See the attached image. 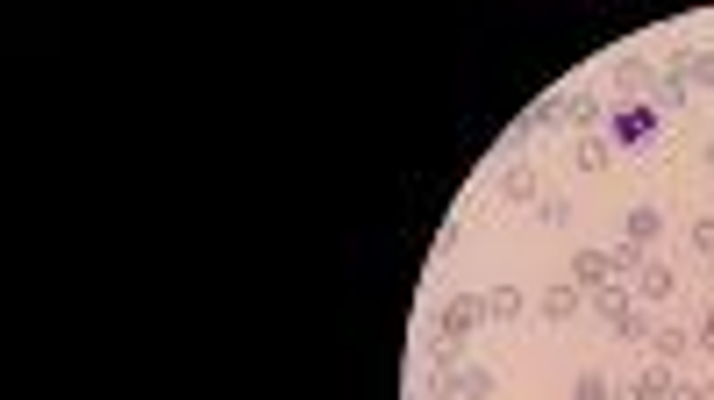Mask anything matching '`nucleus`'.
<instances>
[{"mask_svg":"<svg viewBox=\"0 0 714 400\" xmlns=\"http://www.w3.org/2000/svg\"><path fill=\"white\" fill-rule=\"evenodd\" d=\"M479 322H486V294H450L436 314V336H450V344H472Z\"/></svg>","mask_w":714,"mask_h":400,"instance_id":"obj_1","label":"nucleus"},{"mask_svg":"<svg viewBox=\"0 0 714 400\" xmlns=\"http://www.w3.org/2000/svg\"><path fill=\"white\" fill-rule=\"evenodd\" d=\"M650 137H664V122H658L650 101H629L622 115H614V143H650Z\"/></svg>","mask_w":714,"mask_h":400,"instance_id":"obj_2","label":"nucleus"},{"mask_svg":"<svg viewBox=\"0 0 714 400\" xmlns=\"http://www.w3.org/2000/svg\"><path fill=\"white\" fill-rule=\"evenodd\" d=\"M572 286H578V294H600V286H614V272H608V250L578 244V250H572Z\"/></svg>","mask_w":714,"mask_h":400,"instance_id":"obj_3","label":"nucleus"},{"mask_svg":"<svg viewBox=\"0 0 714 400\" xmlns=\"http://www.w3.org/2000/svg\"><path fill=\"white\" fill-rule=\"evenodd\" d=\"M664 236V208H650V201H636L629 215H622V244H636V250H650Z\"/></svg>","mask_w":714,"mask_h":400,"instance_id":"obj_4","label":"nucleus"},{"mask_svg":"<svg viewBox=\"0 0 714 400\" xmlns=\"http://www.w3.org/2000/svg\"><path fill=\"white\" fill-rule=\"evenodd\" d=\"M443 386H450V393H458V400H494V393H500L494 365H472V358H464V365L450 372V379H443Z\"/></svg>","mask_w":714,"mask_h":400,"instance_id":"obj_5","label":"nucleus"},{"mask_svg":"<svg viewBox=\"0 0 714 400\" xmlns=\"http://www.w3.org/2000/svg\"><path fill=\"white\" fill-rule=\"evenodd\" d=\"M672 72L686 79V93H714V51H707V43L679 51V57H672Z\"/></svg>","mask_w":714,"mask_h":400,"instance_id":"obj_6","label":"nucleus"},{"mask_svg":"<svg viewBox=\"0 0 714 400\" xmlns=\"http://www.w3.org/2000/svg\"><path fill=\"white\" fill-rule=\"evenodd\" d=\"M636 294H643L650 308H658V300H672V294H679V272H672L664 258H643V272H636Z\"/></svg>","mask_w":714,"mask_h":400,"instance_id":"obj_7","label":"nucleus"},{"mask_svg":"<svg viewBox=\"0 0 714 400\" xmlns=\"http://www.w3.org/2000/svg\"><path fill=\"white\" fill-rule=\"evenodd\" d=\"M693 101V93H686V79L672 65H658V79H650V107H658V115H679V107Z\"/></svg>","mask_w":714,"mask_h":400,"instance_id":"obj_8","label":"nucleus"},{"mask_svg":"<svg viewBox=\"0 0 714 400\" xmlns=\"http://www.w3.org/2000/svg\"><path fill=\"white\" fill-rule=\"evenodd\" d=\"M522 314H528L522 286H486V322H522Z\"/></svg>","mask_w":714,"mask_h":400,"instance_id":"obj_9","label":"nucleus"},{"mask_svg":"<svg viewBox=\"0 0 714 400\" xmlns=\"http://www.w3.org/2000/svg\"><path fill=\"white\" fill-rule=\"evenodd\" d=\"M650 79H658V65H643V57H622V65H614V93H622V101L650 93Z\"/></svg>","mask_w":714,"mask_h":400,"instance_id":"obj_10","label":"nucleus"},{"mask_svg":"<svg viewBox=\"0 0 714 400\" xmlns=\"http://www.w3.org/2000/svg\"><path fill=\"white\" fill-rule=\"evenodd\" d=\"M578 308H586V294H578L572 279H564V286H544V322H572Z\"/></svg>","mask_w":714,"mask_h":400,"instance_id":"obj_11","label":"nucleus"},{"mask_svg":"<svg viewBox=\"0 0 714 400\" xmlns=\"http://www.w3.org/2000/svg\"><path fill=\"white\" fill-rule=\"evenodd\" d=\"M672 393H679L672 365H650V372H636V386H629V400H672Z\"/></svg>","mask_w":714,"mask_h":400,"instance_id":"obj_12","label":"nucleus"},{"mask_svg":"<svg viewBox=\"0 0 714 400\" xmlns=\"http://www.w3.org/2000/svg\"><path fill=\"white\" fill-rule=\"evenodd\" d=\"M650 350H658V365H679L686 350H693V330H679V322H664V330L650 336Z\"/></svg>","mask_w":714,"mask_h":400,"instance_id":"obj_13","label":"nucleus"},{"mask_svg":"<svg viewBox=\"0 0 714 400\" xmlns=\"http://www.w3.org/2000/svg\"><path fill=\"white\" fill-rule=\"evenodd\" d=\"M608 157H614V143H608V137H578L572 165H578V172H586V179H594V172H608Z\"/></svg>","mask_w":714,"mask_h":400,"instance_id":"obj_14","label":"nucleus"},{"mask_svg":"<svg viewBox=\"0 0 714 400\" xmlns=\"http://www.w3.org/2000/svg\"><path fill=\"white\" fill-rule=\"evenodd\" d=\"M500 201L528 208V201H536V172H528V165H508V172H500Z\"/></svg>","mask_w":714,"mask_h":400,"instance_id":"obj_15","label":"nucleus"},{"mask_svg":"<svg viewBox=\"0 0 714 400\" xmlns=\"http://www.w3.org/2000/svg\"><path fill=\"white\" fill-rule=\"evenodd\" d=\"M564 129H578V137H600V101L572 93V107H564Z\"/></svg>","mask_w":714,"mask_h":400,"instance_id":"obj_16","label":"nucleus"},{"mask_svg":"<svg viewBox=\"0 0 714 400\" xmlns=\"http://www.w3.org/2000/svg\"><path fill=\"white\" fill-rule=\"evenodd\" d=\"M429 365H436L443 379H450V372L464 365V344H450V336H429Z\"/></svg>","mask_w":714,"mask_h":400,"instance_id":"obj_17","label":"nucleus"},{"mask_svg":"<svg viewBox=\"0 0 714 400\" xmlns=\"http://www.w3.org/2000/svg\"><path fill=\"white\" fill-rule=\"evenodd\" d=\"M614 336H622V344H650V336H658V322H650L643 308H629L622 322H614Z\"/></svg>","mask_w":714,"mask_h":400,"instance_id":"obj_18","label":"nucleus"},{"mask_svg":"<svg viewBox=\"0 0 714 400\" xmlns=\"http://www.w3.org/2000/svg\"><path fill=\"white\" fill-rule=\"evenodd\" d=\"M564 107H572V93H550V101L528 107V122H536V129H564Z\"/></svg>","mask_w":714,"mask_h":400,"instance_id":"obj_19","label":"nucleus"},{"mask_svg":"<svg viewBox=\"0 0 714 400\" xmlns=\"http://www.w3.org/2000/svg\"><path fill=\"white\" fill-rule=\"evenodd\" d=\"M608 272H614V286H622V279H636V272H643V250H636V244H614V250H608Z\"/></svg>","mask_w":714,"mask_h":400,"instance_id":"obj_20","label":"nucleus"},{"mask_svg":"<svg viewBox=\"0 0 714 400\" xmlns=\"http://www.w3.org/2000/svg\"><path fill=\"white\" fill-rule=\"evenodd\" d=\"M594 308H600V322L614 330V322L629 314V294H622V286H600V294H594Z\"/></svg>","mask_w":714,"mask_h":400,"instance_id":"obj_21","label":"nucleus"},{"mask_svg":"<svg viewBox=\"0 0 714 400\" xmlns=\"http://www.w3.org/2000/svg\"><path fill=\"white\" fill-rule=\"evenodd\" d=\"M686 244H693V258H700V264H714V215H700Z\"/></svg>","mask_w":714,"mask_h":400,"instance_id":"obj_22","label":"nucleus"},{"mask_svg":"<svg viewBox=\"0 0 714 400\" xmlns=\"http://www.w3.org/2000/svg\"><path fill=\"white\" fill-rule=\"evenodd\" d=\"M572 400H614V386L600 379V372H578V379H572Z\"/></svg>","mask_w":714,"mask_h":400,"instance_id":"obj_23","label":"nucleus"},{"mask_svg":"<svg viewBox=\"0 0 714 400\" xmlns=\"http://www.w3.org/2000/svg\"><path fill=\"white\" fill-rule=\"evenodd\" d=\"M544 222L550 229H572V201H544Z\"/></svg>","mask_w":714,"mask_h":400,"instance_id":"obj_24","label":"nucleus"},{"mask_svg":"<svg viewBox=\"0 0 714 400\" xmlns=\"http://www.w3.org/2000/svg\"><path fill=\"white\" fill-rule=\"evenodd\" d=\"M693 344H700V350H714V308H707V314H700V330H693Z\"/></svg>","mask_w":714,"mask_h":400,"instance_id":"obj_25","label":"nucleus"},{"mask_svg":"<svg viewBox=\"0 0 714 400\" xmlns=\"http://www.w3.org/2000/svg\"><path fill=\"white\" fill-rule=\"evenodd\" d=\"M672 400H700V386H679V393H672Z\"/></svg>","mask_w":714,"mask_h":400,"instance_id":"obj_26","label":"nucleus"},{"mask_svg":"<svg viewBox=\"0 0 714 400\" xmlns=\"http://www.w3.org/2000/svg\"><path fill=\"white\" fill-rule=\"evenodd\" d=\"M700 400H714V379H707V386H700Z\"/></svg>","mask_w":714,"mask_h":400,"instance_id":"obj_27","label":"nucleus"},{"mask_svg":"<svg viewBox=\"0 0 714 400\" xmlns=\"http://www.w3.org/2000/svg\"><path fill=\"white\" fill-rule=\"evenodd\" d=\"M707 172H714V143H707Z\"/></svg>","mask_w":714,"mask_h":400,"instance_id":"obj_28","label":"nucleus"},{"mask_svg":"<svg viewBox=\"0 0 714 400\" xmlns=\"http://www.w3.org/2000/svg\"><path fill=\"white\" fill-rule=\"evenodd\" d=\"M408 400H436V393H408Z\"/></svg>","mask_w":714,"mask_h":400,"instance_id":"obj_29","label":"nucleus"},{"mask_svg":"<svg viewBox=\"0 0 714 400\" xmlns=\"http://www.w3.org/2000/svg\"><path fill=\"white\" fill-rule=\"evenodd\" d=\"M707 279H714V264H707Z\"/></svg>","mask_w":714,"mask_h":400,"instance_id":"obj_30","label":"nucleus"}]
</instances>
